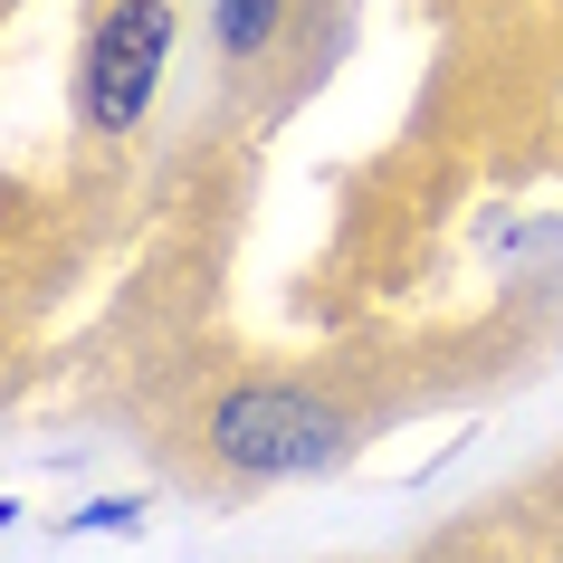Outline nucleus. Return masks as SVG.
<instances>
[{
	"label": "nucleus",
	"instance_id": "nucleus-1",
	"mask_svg": "<svg viewBox=\"0 0 563 563\" xmlns=\"http://www.w3.org/2000/svg\"><path fill=\"white\" fill-rule=\"evenodd\" d=\"M344 440H354V420L334 411V401H316V391H297V383H249V391H230V401L210 411V449H220L239 477L334 468Z\"/></svg>",
	"mask_w": 563,
	"mask_h": 563
},
{
	"label": "nucleus",
	"instance_id": "nucleus-4",
	"mask_svg": "<svg viewBox=\"0 0 563 563\" xmlns=\"http://www.w3.org/2000/svg\"><path fill=\"white\" fill-rule=\"evenodd\" d=\"M134 516H144V506H134V497H106V506H87V516H77V526H96V534H124V526H134Z\"/></svg>",
	"mask_w": 563,
	"mask_h": 563
},
{
	"label": "nucleus",
	"instance_id": "nucleus-2",
	"mask_svg": "<svg viewBox=\"0 0 563 563\" xmlns=\"http://www.w3.org/2000/svg\"><path fill=\"white\" fill-rule=\"evenodd\" d=\"M163 58H173V0H115L87 38V67H77L87 134H134L163 87Z\"/></svg>",
	"mask_w": 563,
	"mask_h": 563
},
{
	"label": "nucleus",
	"instance_id": "nucleus-3",
	"mask_svg": "<svg viewBox=\"0 0 563 563\" xmlns=\"http://www.w3.org/2000/svg\"><path fill=\"white\" fill-rule=\"evenodd\" d=\"M210 38H220L230 67H258L287 38V0H210Z\"/></svg>",
	"mask_w": 563,
	"mask_h": 563
},
{
	"label": "nucleus",
	"instance_id": "nucleus-5",
	"mask_svg": "<svg viewBox=\"0 0 563 563\" xmlns=\"http://www.w3.org/2000/svg\"><path fill=\"white\" fill-rule=\"evenodd\" d=\"M10 516H20V506H10V497H0V526H10Z\"/></svg>",
	"mask_w": 563,
	"mask_h": 563
}]
</instances>
